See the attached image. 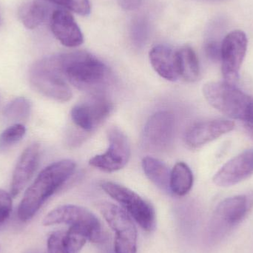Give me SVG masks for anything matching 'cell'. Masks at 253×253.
Returning <instances> with one entry per match:
<instances>
[{
    "label": "cell",
    "instance_id": "9",
    "mask_svg": "<svg viewBox=\"0 0 253 253\" xmlns=\"http://www.w3.org/2000/svg\"><path fill=\"white\" fill-rule=\"evenodd\" d=\"M175 117L163 111L150 117L142 132V145L147 151L162 152L172 144L175 134Z\"/></svg>",
    "mask_w": 253,
    "mask_h": 253
},
{
    "label": "cell",
    "instance_id": "4",
    "mask_svg": "<svg viewBox=\"0 0 253 253\" xmlns=\"http://www.w3.org/2000/svg\"><path fill=\"white\" fill-rule=\"evenodd\" d=\"M29 78L34 90L47 97L60 102L72 98V90L61 71L58 54L36 62L31 68Z\"/></svg>",
    "mask_w": 253,
    "mask_h": 253
},
{
    "label": "cell",
    "instance_id": "18",
    "mask_svg": "<svg viewBox=\"0 0 253 253\" xmlns=\"http://www.w3.org/2000/svg\"><path fill=\"white\" fill-rule=\"evenodd\" d=\"M177 66L179 77L186 81L193 83L200 76L199 59L193 48L184 46L176 50Z\"/></svg>",
    "mask_w": 253,
    "mask_h": 253
},
{
    "label": "cell",
    "instance_id": "7",
    "mask_svg": "<svg viewBox=\"0 0 253 253\" xmlns=\"http://www.w3.org/2000/svg\"><path fill=\"white\" fill-rule=\"evenodd\" d=\"M98 208L116 233L114 253H136L138 234L130 215L122 207L111 202H100Z\"/></svg>",
    "mask_w": 253,
    "mask_h": 253
},
{
    "label": "cell",
    "instance_id": "15",
    "mask_svg": "<svg viewBox=\"0 0 253 253\" xmlns=\"http://www.w3.org/2000/svg\"><path fill=\"white\" fill-rule=\"evenodd\" d=\"M50 28L55 37L66 47H78L84 42L78 24L72 15L66 10L58 9L52 13Z\"/></svg>",
    "mask_w": 253,
    "mask_h": 253
},
{
    "label": "cell",
    "instance_id": "25",
    "mask_svg": "<svg viewBox=\"0 0 253 253\" xmlns=\"http://www.w3.org/2000/svg\"><path fill=\"white\" fill-rule=\"evenodd\" d=\"M47 253H69L65 243V231L52 233L47 239Z\"/></svg>",
    "mask_w": 253,
    "mask_h": 253
},
{
    "label": "cell",
    "instance_id": "6",
    "mask_svg": "<svg viewBox=\"0 0 253 253\" xmlns=\"http://www.w3.org/2000/svg\"><path fill=\"white\" fill-rule=\"evenodd\" d=\"M100 186L108 196L121 205L143 230L147 232L154 230L156 224V212L147 201L130 189L117 183L104 181Z\"/></svg>",
    "mask_w": 253,
    "mask_h": 253
},
{
    "label": "cell",
    "instance_id": "20",
    "mask_svg": "<svg viewBox=\"0 0 253 253\" xmlns=\"http://www.w3.org/2000/svg\"><path fill=\"white\" fill-rule=\"evenodd\" d=\"M48 9L45 4L37 0L28 1L20 6L18 12L19 19L28 29H35L47 18Z\"/></svg>",
    "mask_w": 253,
    "mask_h": 253
},
{
    "label": "cell",
    "instance_id": "16",
    "mask_svg": "<svg viewBox=\"0 0 253 253\" xmlns=\"http://www.w3.org/2000/svg\"><path fill=\"white\" fill-rule=\"evenodd\" d=\"M40 158V146L31 144L21 155L13 171L10 185V195L17 196L31 179L38 168Z\"/></svg>",
    "mask_w": 253,
    "mask_h": 253
},
{
    "label": "cell",
    "instance_id": "22",
    "mask_svg": "<svg viewBox=\"0 0 253 253\" xmlns=\"http://www.w3.org/2000/svg\"><path fill=\"white\" fill-rule=\"evenodd\" d=\"M31 103L25 97H18L13 99L4 108V116L7 121L21 124L26 121L31 114Z\"/></svg>",
    "mask_w": 253,
    "mask_h": 253
},
{
    "label": "cell",
    "instance_id": "8",
    "mask_svg": "<svg viewBox=\"0 0 253 253\" xmlns=\"http://www.w3.org/2000/svg\"><path fill=\"white\" fill-rule=\"evenodd\" d=\"M43 225L68 224L88 230L93 236V243H100L106 239L102 223L89 210L77 205H66L50 211L42 221Z\"/></svg>",
    "mask_w": 253,
    "mask_h": 253
},
{
    "label": "cell",
    "instance_id": "29",
    "mask_svg": "<svg viewBox=\"0 0 253 253\" xmlns=\"http://www.w3.org/2000/svg\"><path fill=\"white\" fill-rule=\"evenodd\" d=\"M245 126L248 134L251 135V138L253 139V123H245Z\"/></svg>",
    "mask_w": 253,
    "mask_h": 253
},
{
    "label": "cell",
    "instance_id": "10",
    "mask_svg": "<svg viewBox=\"0 0 253 253\" xmlns=\"http://www.w3.org/2000/svg\"><path fill=\"white\" fill-rule=\"evenodd\" d=\"M248 49L246 34L240 30L229 33L221 44V71L226 83L234 84L239 78V71Z\"/></svg>",
    "mask_w": 253,
    "mask_h": 253
},
{
    "label": "cell",
    "instance_id": "1",
    "mask_svg": "<svg viewBox=\"0 0 253 253\" xmlns=\"http://www.w3.org/2000/svg\"><path fill=\"white\" fill-rule=\"evenodd\" d=\"M75 169V162L69 159L54 162L42 169L24 195L18 209L19 219L31 220L44 202L69 179Z\"/></svg>",
    "mask_w": 253,
    "mask_h": 253
},
{
    "label": "cell",
    "instance_id": "26",
    "mask_svg": "<svg viewBox=\"0 0 253 253\" xmlns=\"http://www.w3.org/2000/svg\"><path fill=\"white\" fill-rule=\"evenodd\" d=\"M12 211L11 195L0 190V226L10 217Z\"/></svg>",
    "mask_w": 253,
    "mask_h": 253
},
{
    "label": "cell",
    "instance_id": "11",
    "mask_svg": "<svg viewBox=\"0 0 253 253\" xmlns=\"http://www.w3.org/2000/svg\"><path fill=\"white\" fill-rule=\"evenodd\" d=\"M109 147L100 155L90 159V166L106 172H114L126 166L130 158L131 151L127 137L119 128H110L108 132Z\"/></svg>",
    "mask_w": 253,
    "mask_h": 253
},
{
    "label": "cell",
    "instance_id": "30",
    "mask_svg": "<svg viewBox=\"0 0 253 253\" xmlns=\"http://www.w3.org/2000/svg\"><path fill=\"white\" fill-rule=\"evenodd\" d=\"M199 1H207V2H218V1H222L224 0H199Z\"/></svg>",
    "mask_w": 253,
    "mask_h": 253
},
{
    "label": "cell",
    "instance_id": "24",
    "mask_svg": "<svg viewBox=\"0 0 253 253\" xmlns=\"http://www.w3.org/2000/svg\"><path fill=\"white\" fill-rule=\"evenodd\" d=\"M49 2L65 7L81 16H87L90 13L89 0H46Z\"/></svg>",
    "mask_w": 253,
    "mask_h": 253
},
{
    "label": "cell",
    "instance_id": "32",
    "mask_svg": "<svg viewBox=\"0 0 253 253\" xmlns=\"http://www.w3.org/2000/svg\"><path fill=\"white\" fill-rule=\"evenodd\" d=\"M0 22H1V19H0Z\"/></svg>",
    "mask_w": 253,
    "mask_h": 253
},
{
    "label": "cell",
    "instance_id": "19",
    "mask_svg": "<svg viewBox=\"0 0 253 253\" xmlns=\"http://www.w3.org/2000/svg\"><path fill=\"white\" fill-rule=\"evenodd\" d=\"M146 176L161 190H169L171 171L163 162L153 157L144 158L141 162Z\"/></svg>",
    "mask_w": 253,
    "mask_h": 253
},
{
    "label": "cell",
    "instance_id": "23",
    "mask_svg": "<svg viewBox=\"0 0 253 253\" xmlns=\"http://www.w3.org/2000/svg\"><path fill=\"white\" fill-rule=\"evenodd\" d=\"M26 128L22 124H13L0 134V150L8 149L22 139Z\"/></svg>",
    "mask_w": 253,
    "mask_h": 253
},
{
    "label": "cell",
    "instance_id": "17",
    "mask_svg": "<svg viewBox=\"0 0 253 253\" xmlns=\"http://www.w3.org/2000/svg\"><path fill=\"white\" fill-rule=\"evenodd\" d=\"M150 60L153 69L162 78L175 81L179 77L176 50L165 44H158L150 50Z\"/></svg>",
    "mask_w": 253,
    "mask_h": 253
},
{
    "label": "cell",
    "instance_id": "31",
    "mask_svg": "<svg viewBox=\"0 0 253 253\" xmlns=\"http://www.w3.org/2000/svg\"><path fill=\"white\" fill-rule=\"evenodd\" d=\"M28 253H41L40 252H38V251H30V252H28Z\"/></svg>",
    "mask_w": 253,
    "mask_h": 253
},
{
    "label": "cell",
    "instance_id": "3",
    "mask_svg": "<svg viewBox=\"0 0 253 253\" xmlns=\"http://www.w3.org/2000/svg\"><path fill=\"white\" fill-rule=\"evenodd\" d=\"M203 93L210 105L226 117L245 123L253 121V97L234 84L211 82L204 86Z\"/></svg>",
    "mask_w": 253,
    "mask_h": 253
},
{
    "label": "cell",
    "instance_id": "27",
    "mask_svg": "<svg viewBox=\"0 0 253 253\" xmlns=\"http://www.w3.org/2000/svg\"><path fill=\"white\" fill-rule=\"evenodd\" d=\"M207 56L212 61L220 60L221 58V44L216 42H211L205 46Z\"/></svg>",
    "mask_w": 253,
    "mask_h": 253
},
{
    "label": "cell",
    "instance_id": "12",
    "mask_svg": "<svg viewBox=\"0 0 253 253\" xmlns=\"http://www.w3.org/2000/svg\"><path fill=\"white\" fill-rule=\"evenodd\" d=\"M112 111V102L104 95L95 93L85 102L73 108L71 119L78 127L88 132L100 126Z\"/></svg>",
    "mask_w": 253,
    "mask_h": 253
},
{
    "label": "cell",
    "instance_id": "14",
    "mask_svg": "<svg viewBox=\"0 0 253 253\" xmlns=\"http://www.w3.org/2000/svg\"><path fill=\"white\" fill-rule=\"evenodd\" d=\"M253 173V149L247 150L225 164L213 177L219 187H230L248 178Z\"/></svg>",
    "mask_w": 253,
    "mask_h": 253
},
{
    "label": "cell",
    "instance_id": "5",
    "mask_svg": "<svg viewBox=\"0 0 253 253\" xmlns=\"http://www.w3.org/2000/svg\"><path fill=\"white\" fill-rule=\"evenodd\" d=\"M253 207V193L222 201L208 225L207 238L211 245L219 243L242 222Z\"/></svg>",
    "mask_w": 253,
    "mask_h": 253
},
{
    "label": "cell",
    "instance_id": "28",
    "mask_svg": "<svg viewBox=\"0 0 253 253\" xmlns=\"http://www.w3.org/2000/svg\"><path fill=\"white\" fill-rule=\"evenodd\" d=\"M121 7L126 10H134L141 4L142 0H117Z\"/></svg>",
    "mask_w": 253,
    "mask_h": 253
},
{
    "label": "cell",
    "instance_id": "21",
    "mask_svg": "<svg viewBox=\"0 0 253 253\" xmlns=\"http://www.w3.org/2000/svg\"><path fill=\"white\" fill-rule=\"evenodd\" d=\"M193 184V175L187 164L178 162L171 170L169 190L178 196L187 195Z\"/></svg>",
    "mask_w": 253,
    "mask_h": 253
},
{
    "label": "cell",
    "instance_id": "13",
    "mask_svg": "<svg viewBox=\"0 0 253 253\" xmlns=\"http://www.w3.org/2000/svg\"><path fill=\"white\" fill-rule=\"evenodd\" d=\"M234 127V123L230 120H211L199 122L187 129L184 135V142L190 148H199L230 132Z\"/></svg>",
    "mask_w": 253,
    "mask_h": 253
},
{
    "label": "cell",
    "instance_id": "2",
    "mask_svg": "<svg viewBox=\"0 0 253 253\" xmlns=\"http://www.w3.org/2000/svg\"><path fill=\"white\" fill-rule=\"evenodd\" d=\"M59 65L68 83L83 91L100 93L111 81L108 67L98 58L85 51L58 54Z\"/></svg>",
    "mask_w": 253,
    "mask_h": 253
}]
</instances>
